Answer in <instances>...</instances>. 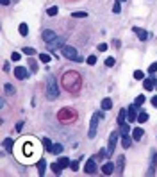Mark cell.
I'll return each instance as SVG.
<instances>
[{
    "instance_id": "1",
    "label": "cell",
    "mask_w": 157,
    "mask_h": 177,
    "mask_svg": "<svg viewBox=\"0 0 157 177\" xmlns=\"http://www.w3.org/2000/svg\"><path fill=\"white\" fill-rule=\"evenodd\" d=\"M46 95H48L50 100H56L59 97V88H57V83H56L54 75H48V79H46Z\"/></svg>"
},
{
    "instance_id": "2",
    "label": "cell",
    "mask_w": 157,
    "mask_h": 177,
    "mask_svg": "<svg viewBox=\"0 0 157 177\" xmlns=\"http://www.w3.org/2000/svg\"><path fill=\"white\" fill-rule=\"evenodd\" d=\"M61 54H63L64 57H68L70 61H77V63H82V57L79 56L77 50H75L72 45H63V47H61Z\"/></svg>"
},
{
    "instance_id": "3",
    "label": "cell",
    "mask_w": 157,
    "mask_h": 177,
    "mask_svg": "<svg viewBox=\"0 0 157 177\" xmlns=\"http://www.w3.org/2000/svg\"><path fill=\"white\" fill-rule=\"evenodd\" d=\"M98 113H93V116H91V122H89V132H87V138L93 140L95 136H97V127H98Z\"/></svg>"
},
{
    "instance_id": "4",
    "label": "cell",
    "mask_w": 157,
    "mask_h": 177,
    "mask_svg": "<svg viewBox=\"0 0 157 177\" xmlns=\"http://www.w3.org/2000/svg\"><path fill=\"white\" fill-rule=\"evenodd\" d=\"M116 143H118V132H111L109 136V147H107V156H111L116 148Z\"/></svg>"
},
{
    "instance_id": "5",
    "label": "cell",
    "mask_w": 157,
    "mask_h": 177,
    "mask_svg": "<svg viewBox=\"0 0 157 177\" xmlns=\"http://www.w3.org/2000/svg\"><path fill=\"white\" fill-rule=\"evenodd\" d=\"M127 120L129 122H136V120H138V106H136V104H132L127 109Z\"/></svg>"
},
{
    "instance_id": "6",
    "label": "cell",
    "mask_w": 157,
    "mask_h": 177,
    "mask_svg": "<svg viewBox=\"0 0 157 177\" xmlns=\"http://www.w3.org/2000/svg\"><path fill=\"white\" fill-rule=\"evenodd\" d=\"M15 77L20 79V81H23V79L29 77V70L23 68V66H16V68H15Z\"/></svg>"
},
{
    "instance_id": "7",
    "label": "cell",
    "mask_w": 157,
    "mask_h": 177,
    "mask_svg": "<svg viewBox=\"0 0 157 177\" xmlns=\"http://www.w3.org/2000/svg\"><path fill=\"white\" fill-rule=\"evenodd\" d=\"M84 172H86L87 175H93L95 172H97V163H95L93 159H87L86 166H84Z\"/></svg>"
},
{
    "instance_id": "8",
    "label": "cell",
    "mask_w": 157,
    "mask_h": 177,
    "mask_svg": "<svg viewBox=\"0 0 157 177\" xmlns=\"http://www.w3.org/2000/svg\"><path fill=\"white\" fill-rule=\"evenodd\" d=\"M143 88H145L146 91L154 90V88H157V81H155L154 77H150V79H145V81H143Z\"/></svg>"
},
{
    "instance_id": "9",
    "label": "cell",
    "mask_w": 157,
    "mask_h": 177,
    "mask_svg": "<svg viewBox=\"0 0 157 177\" xmlns=\"http://www.w3.org/2000/svg\"><path fill=\"white\" fill-rule=\"evenodd\" d=\"M132 31L138 34V38L141 39V41H146V39H148V32H146L145 29H141V27H134Z\"/></svg>"
},
{
    "instance_id": "10",
    "label": "cell",
    "mask_w": 157,
    "mask_h": 177,
    "mask_svg": "<svg viewBox=\"0 0 157 177\" xmlns=\"http://www.w3.org/2000/svg\"><path fill=\"white\" fill-rule=\"evenodd\" d=\"M64 41V38H56V39H52L50 43H46V47H48V50H56L61 47V43Z\"/></svg>"
},
{
    "instance_id": "11",
    "label": "cell",
    "mask_w": 157,
    "mask_h": 177,
    "mask_svg": "<svg viewBox=\"0 0 157 177\" xmlns=\"http://www.w3.org/2000/svg\"><path fill=\"white\" fill-rule=\"evenodd\" d=\"M113 172H114V165H113L111 161H107L105 165L102 166V174H104V175H111Z\"/></svg>"
},
{
    "instance_id": "12",
    "label": "cell",
    "mask_w": 157,
    "mask_h": 177,
    "mask_svg": "<svg viewBox=\"0 0 157 177\" xmlns=\"http://www.w3.org/2000/svg\"><path fill=\"white\" fill-rule=\"evenodd\" d=\"M132 140H134V138H131L129 134H121V145H123L125 148H129V147H131Z\"/></svg>"
},
{
    "instance_id": "13",
    "label": "cell",
    "mask_w": 157,
    "mask_h": 177,
    "mask_svg": "<svg viewBox=\"0 0 157 177\" xmlns=\"http://www.w3.org/2000/svg\"><path fill=\"white\" fill-rule=\"evenodd\" d=\"M41 36H43V39H45L46 43H50L52 39H56V34H54L52 31H43V34H41Z\"/></svg>"
},
{
    "instance_id": "14",
    "label": "cell",
    "mask_w": 157,
    "mask_h": 177,
    "mask_svg": "<svg viewBox=\"0 0 157 177\" xmlns=\"http://www.w3.org/2000/svg\"><path fill=\"white\" fill-rule=\"evenodd\" d=\"M45 168H46V161L45 159H39L38 161V174L41 175V177L45 175Z\"/></svg>"
},
{
    "instance_id": "15",
    "label": "cell",
    "mask_w": 157,
    "mask_h": 177,
    "mask_svg": "<svg viewBox=\"0 0 157 177\" xmlns=\"http://www.w3.org/2000/svg\"><path fill=\"white\" fill-rule=\"evenodd\" d=\"M132 138H134L136 141H138V140H141V138H143V129H141V127H136L134 131H132Z\"/></svg>"
},
{
    "instance_id": "16",
    "label": "cell",
    "mask_w": 157,
    "mask_h": 177,
    "mask_svg": "<svg viewBox=\"0 0 157 177\" xmlns=\"http://www.w3.org/2000/svg\"><path fill=\"white\" fill-rule=\"evenodd\" d=\"M4 91H5V95H15V93H16L15 86L9 84V83H5V84H4Z\"/></svg>"
},
{
    "instance_id": "17",
    "label": "cell",
    "mask_w": 157,
    "mask_h": 177,
    "mask_svg": "<svg viewBox=\"0 0 157 177\" xmlns=\"http://www.w3.org/2000/svg\"><path fill=\"white\" fill-rule=\"evenodd\" d=\"M111 107H113V100L111 98H104V100H102V109H104V111H109Z\"/></svg>"
},
{
    "instance_id": "18",
    "label": "cell",
    "mask_w": 157,
    "mask_h": 177,
    "mask_svg": "<svg viewBox=\"0 0 157 177\" xmlns=\"http://www.w3.org/2000/svg\"><path fill=\"white\" fill-rule=\"evenodd\" d=\"M50 168L54 170V174H56V175H61V174H63V166H61L59 163H52Z\"/></svg>"
},
{
    "instance_id": "19",
    "label": "cell",
    "mask_w": 157,
    "mask_h": 177,
    "mask_svg": "<svg viewBox=\"0 0 157 177\" xmlns=\"http://www.w3.org/2000/svg\"><path fill=\"white\" fill-rule=\"evenodd\" d=\"M57 163H59V165L63 166V168H66V166H70V165H72L70 158H59V159H57Z\"/></svg>"
},
{
    "instance_id": "20",
    "label": "cell",
    "mask_w": 157,
    "mask_h": 177,
    "mask_svg": "<svg viewBox=\"0 0 157 177\" xmlns=\"http://www.w3.org/2000/svg\"><path fill=\"white\" fill-rule=\"evenodd\" d=\"M138 122H139V124H145V122H148V113H145V111L138 113Z\"/></svg>"
},
{
    "instance_id": "21",
    "label": "cell",
    "mask_w": 157,
    "mask_h": 177,
    "mask_svg": "<svg viewBox=\"0 0 157 177\" xmlns=\"http://www.w3.org/2000/svg\"><path fill=\"white\" fill-rule=\"evenodd\" d=\"M125 118H127V111H125V109H121V111H120V114H118V124H120V125H123V124H125Z\"/></svg>"
},
{
    "instance_id": "22",
    "label": "cell",
    "mask_w": 157,
    "mask_h": 177,
    "mask_svg": "<svg viewBox=\"0 0 157 177\" xmlns=\"http://www.w3.org/2000/svg\"><path fill=\"white\" fill-rule=\"evenodd\" d=\"M4 148H5L7 152L13 150V140H11V138H5V140H4Z\"/></svg>"
},
{
    "instance_id": "23",
    "label": "cell",
    "mask_w": 157,
    "mask_h": 177,
    "mask_svg": "<svg viewBox=\"0 0 157 177\" xmlns=\"http://www.w3.org/2000/svg\"><path fill=\"white\" fill-rule=\"evenodd\" d=\"M18 31H20V34H22V36H27V32H29V27H27V23H20Z\"/></svg>"
},
{
    "instance_id": "24",
    "label": "cell",
    "mask_w": 157,
    "mask_h": 177,
    "mask_svg": "<svg viewBox=\"0 0 157 177\" xmlns=\"http://www.w3.org/2000/svg\"><path fill=\"white\" fill-rule=\"evenodd\" d=\"M57 13H59V7H57V5H52V7H48L46 15H48V16H56Z\"/></svg>"
},
{
    "instance_id": "25",
    "label": "cell",
    "mask_w": 157,
    "mask_h": 177,
    "mask_svg": "<svg viewBox=\"0 0 157 177\" xmlns=\"http://www.w3.org/2000/svg\"><path fill=\"white\" fill-rule=\"evenodd\" d=\"M61 152H63V145L61 143H56L52 147V154H61Z\"/></svg>"
},
{
    "instance_id": "26",
    "label": "cell",
    "mask_w": 157,
    "mask_h": 177,
    "mask_svg": "<svg viewBox=\"0 0 157 177\" xmlns=\"http://www.w3.org/2000/svg\"><path fill=\"white\" fill-rule=\"evenodd\" d=\"M123 166H125V159H123V156L118 159V174H121L123 172Z\"/></svg>"
},
{
    "instance_id": "27",
    "label": "cell",
    "mask_w": 157,
    "mask_h": 177,
    "mask_svg": "<svg viewBox=\"0 0 157 177\" xmlns=\"http://www.w3.org/2000/svg\"><path fill=\"white\" fill-rule=\"evenodd\" d=\"M43 145H45L46 150H50V152H52V147H54V145H52V141H50L48 138H43Z\"/></svg>"
},
{
    "instance_id": "28",
    "label": "cell",
    "mask_w": 157,
    "mask_h": 177,
    "mask_svg": "<svg viewBox=\"0 0 157 177\" xmlns=\"http://www.w3.org/2000/svg\"><path fill=\"white\" fill-rule=\"evenodd\" d=\"M29 68H30L32 72H38V63H36V61H34L32 57L29 59Z\"/></svg>"
},
{
    "instance_id": "29",
    "label": "cell",
    "mask_w": 157,
    "mask_h": 177,
    "mask_svg": "<svg viewBox=\"0 0 157 177\" xmlns=\"http://www.w3.org/2000/svg\"><path fill=\"white\" fill-rule=\"evenodd\" d=\"M134 104L136 106H143V104H145V97H143V95H138V97H136V102H134Z\"/></svg>"
},
{
    "instance_id": "30",
    "label": "cell",
    "mask_w": 157,
    "mask_h": 177,
    "mask_svg": "<svg viewBox=\"0 0 157 177\" xmlns=\"http://www.w3.org/2000/svg\"><path fill=\"white\" fill-rule=\"evenodd\" d=\"M120 11H121V4H120V0H116L114 5H113V13H116V15H118Z\"/></svg>"
},
{
    "instance_id": "31",
    "label": "cell",
    "mask_w": 157,
    "mask_h": 177,
    "mask_svg": "<svg viewBox=\"0 0 157 177\" xmlns=\"http://www.w3.org/2000/svg\"><path fill=\"white\" fill-rule=\"evenodd\" d=\"M87 16V13H84V11H75L73 13V18H86Z\"/></svg>"
},
{
    "instance_id": "32",
    "label": "cell",
    "mask_w": 157,
    "mask_h": 177,
    "mask_svg": "<svg viewBox=\"0 0 157 177\" xmlns=\"http://www.w3.org/2000/svg\"><path fill=\"white\" fill-rule=\"evenodd\" d=\"M22 52H23V54H27V56H34V54H36V50L30 49V47H25V49H23Z\"/></svg>"
},
{
    "instance_id": "33",
    "label": "cell",
    "mask_w": 157,
    "mask_h": 177,
    "mask_svg": "<svg viewBox=\"0 0 157 177\" xmlns=\"http://www.w3.org/2000/svg\"><path fill=\"white\" fill-rule=\"evenodd\" d=\"M39 59H41L43 61V63H50V56H48V54H39Z\"/></svg>"
},
{
    "instance_id": "34",
    "label": "cell",
    "mask_w": 157,
    "mask_h": 177,
    "mask_svg": "<svg viewBox=\"0 0 157 177\" xmlns=\"http://www.w3.org/2000/svg\"><path fill=\"white\" fill-rule=\"evenodd\" d=\"M120 127H121V129H120V132H121V134H129V131H131V127H129L127 124H123V125H120Z\"/></svg>"
},
{
    "instance_id": "35",
    "label": "cell",
    "mask_w": 157,
    "mask_h": 177,
    "mask_svg": "<svg viewBox=\"0 0 157 177\" xmlns=\"http://www.w3.org/2000/svg\"><path fill=\"white\" fill-rule=\"evenodd\" d=\"M143 77H145V73H143L141 70H136V72H134V79L139 81V79H143Z\"/></svg>"
},
{
    "instance_id": "36",
    "label": "cell",
    "mask_w": 157,
    "mask_h": 177,
    "mask_svg": "<svg viewBox=\"0 0 157 177\" xmlns=\"http://www.w3.org/2000/svg\"><path fill=\"white\" fill-rule=\"evenodd\" d=\"M148 72H150V75H154V73L157 72V63H152V65H150V68H148Z\"/></svg>"
},
{
    "instance_id": "37",
    "label": "cell",
    "mask_w": 157,
    "mask_h": 177,
    "mask_svg": "<svg viewBox=\"0 0 157 177\" xmlns=\"http://www.w3.org/2000/svg\"><path fill=\"white\" fill-rule=\"evenodd\" d=\"M105 66H109V68L114 66V57H107L105 59Z\"/></svg>"
},
{
    "instance_id": "38",
    "label": "cell",
    "mask_w": 157,
    "mask_h": 177,
    "mask_svg": "<svg viewBox=\"0 0 157 177\" xmlns=\"http://www.w3.org/2000/svg\"><path fill=\"white\" fill-rule=\"evenodd\" d=\"M86 61H87V65H95V63H97V56H89Z\"/></svg>"
},
{
    "instance_id": "39",
    "label": "cell",
    "mask_w": 157,
    "mask_h": 177,
    "mask_svg": "<svg viewBox=\"0 0 157 177\" xmlns=\"http://www.w3.org/2000/svg\"><path fill=\"white\" fill-rule=\"evenodd\" d=\"M11 59H13V61H20V59H22V56H20L18 52H13V54H11Z\"/></svg>"
},
{
    "instance_id": "40",
    "label": "cell",
    "mask_w": 157,
    "mask_h": 177,
    "mask_svg": "<svg viewBox=\"0 0 157 177\" xmlns=\"http://www.w3.org/2000/svg\"><path fill=\"white\" fill-rule=\"evenodd\" d=\"M97 49H98V52H105L107 50V43H100Z\"/></svg>"
},
{
    "instance_id": "41",
    "label": "cell",
    "mask_w": 157,
    "mask_h": 177,
    "mask_svg": "<svg viewBox=\"0 0 157 177\" xmlns=\"http://www.w3.org/2000/svg\"><path fill=\"white\" fill-rule=\"evenodd\" d=\"M79 161H80V159H79ZM79 161H72V165H70V166H72V170H75V172L79 170Z\"/></svg>"
},
{
    "instance_id": "42",
    "label": "cell",
    "mask_w": 157,
    "mask_h": 177,
    "mask_svg": "<svg viewBox=\"0 0 157 177\" xmlns=\"http://www.w3.org/2000/svg\"><path fill=\"white\" fill-rule=\"evenodd\" d=\"M11 70V65L9 63H4V72H9Z\"/></svg>"
},
{
    "instance_id": "43",
    "label": "cell",
    "mask_w": 157,
    "mask_h": 177,
    "mask_svg": "<svg viewBox=\"0 0 157 177\" xmlns=\"http://www.w3.org/2000/svg\"><path fill=\"white\" fill-rule=\"evenodd\" d=\"M152 106L157 107V95H155V97H152Z\"/></svg>"
},
{
    "instance_id": "44",
    "label": "cell",
    "mask_w": 157,
    "mask_h": 177,
    "mask_svg": "<svg viewBox=\"0 0 157 177\" xmlns=\"http://www.w3.org/2000/svg\"><path fill=\"white\" fill-rule=\"evenodd\" d=\"M22 127H23V122H20V124L16 125V131H22Z\"/></svg>"
},
{
    "instance_id": "45",
    "label": "cell",
    "mask_w": 157,
    "mask_h": 177,
    "mask_svg": "<svg viewBox=\"0 0 157 177\" xmlns=\"http://www.w3.org/2000/svg\"><path fill=\"white\" fill-rule=\"evenodd\" d=\"M0 2H2V5H9V4H11V0H0Z\"/></svg>"
},
{
    "instance_id": "46",
    "label": "cell",
    "mask_w": 157,
    "mask_h": 177,
    "mask_svg": "<svg viewBox=\"0 0 157 177\" xmlns=\"http://www.w3.org/2000/svg\"><path fill=\"white\" fill-rule=\"evenodd\" d=\"M120 2H125V0H120Z\"/></svg>"
},
{
    "instance_id": "47",
    "label": "cell",
    "mask_w": 157,
    "mask_h": 177,
    "mask_svg": "<svg viewBox=\"0 0 157 177\" xmlns=\"http://www.w3.org/2000/svg\"><path fill=\"white\" fill-rule=\"evenodd\" d=\"M16 2H18V0H16Z\"/></svg>"
}]
</instances>
